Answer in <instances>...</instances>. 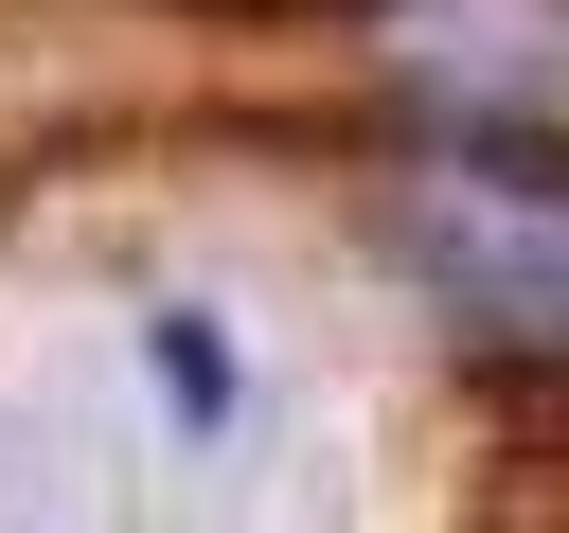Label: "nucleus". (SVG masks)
Instances as JSON below:
<instances>
[{
  "label": "nucleus",
  "mask_w": 569,
  "mask_h": 533,
  "mask_svg": "<svg viewBox=\"0 0 569 533\" xmlns=\"http://www.w3.org/2000/svg\"><path fill=\"white\" fill-rule=\"evenodd\" d=\"M373 53L427 142H551L569 124V0H373Z\"/></svg>",
  "instance_id": "f03ea898"
},
{
  "label": "nucleus",
  "mask_w": 569,
  "mask_h": 533,
  "mask_svg": "<svg viewBox=\"0 0 569 533\" xmlns=\"http://www.w3.org/2000/svg\"><path fill=\"white\" fill-rule=\"evenodd\" d=\"M391 249L480 373L569 391V124L551 142H427L391 178Z\"/></svg>",
  "instance_id": "f257e3e1"
}]
</instances>
